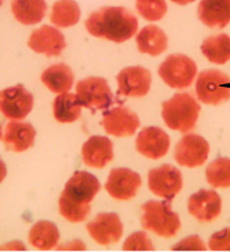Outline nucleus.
Segmentation results:
<instances>
[{
  "instance_id": "nucleus-1",
  "label": "nucleus",
  "mask_w": 230,
  "mask_h": 252,
  "mask_svg": "<svg viewBox=\"0 0 230 252\" xmlns=\"http://www.w3.org/2000/svg\"><path fill=\"white\" fill-rule=\"evenodd\" d=\"M100 181L92 173L78 171L67 181L59 200L60 214L70 222H82L90 215V203L100 191Z\"/></svg>"
},
{
  "instance_id": "nucleus-2",
  "label": "nucleus",
  "mask_w": 230,
  "mask_h": 252,
  "mask_svg": "<svg viewBox=\"0 0 230 252\" xmlns=\"http://www.w3.org/2000/svg\"><path fill=\"white\" fill-rule=\"evenodd\" d=\"M87 32L96 38L123 43L136 34L137 18L123 7H105L92 13L86 21Z\"/></svg>"
},
{
  "instance_id": "nucleus-3",
  "label": "nucleus",
  "mask_w": 230,
  "mask_h": 252,
  "mask_svg": "<svg viewBox=\"0 0 230 252\" xmlns=\"http://www.w3.org/2000/svg\"><path fill=\"white\" fill-rule=\"evenodd\" d=\"M200 106L189 94H176L162 105V117L167 127L181 133H188L196 127Z\"/></svg>"
},
{
  "instance_id": "nucleus-4",
  "label": "nucleus",
  "mask_w": 230,
  "mask_h": 252,
  "mask_svg": "<svg viewBox=\"0 0 230 252\" xmlns=\"http://www.w3.org/2000/svg\"><path fill=\"white\" fill-rule=\"evenodd\" d=\"M142 228L163 238H172L180 230L179 215L172 211L168 202L149 200L142 206Z\"/></svg>"
},
{
  "instance_id": "nucleus-5",
  "label": "nucleus",
  "mask_w": 230,
  "mask_h": 252,
  "mask_svg": "<svg viewBox=\"0 0 230 252\" xmlns=\"http://www.w3.org/2000/svg\"><path fill=\"white\" fill-rule=\"evenodd\" d=\"M196 92L203 104H223L230 98V78L219 70H204L198 75Z\"/></svg>"
},
{
  "instance_id": "nucleus-6",
  "label": "nucleus",
  "mask_w": 230,
  "mask_h": 252,
  "mask_svg": "<svg viewBox=\"0 0 230 252\" xmlns=\"http://www.w3.org/2000/svg\"><path fill=\"white\" fill-rule=\"evenodd\" d=\"M159 76L171 88L190 87L197 75V65L185 55H171L159 66Z\"/></svg>"
},
{
  "instance_id": "nucleus-7",
  "label": "nucleus",
  "mask_w": 230,
  "mask_h": 252,
  "mask_svg": "<svg viewBox=\"0 0 230 252\" xmlns=\"http://www.w3.org/2000/svg\"><path fill=\"white\" fill-rule=\"evenodd\" d=\"M76 97L80 105L90 110H107L113 105L114 96L103 78L90 76L76 84Z\"/></svg>"
},
{
  "instance_id": "nucleus-8",
  "label": "nucleus",
  "mask_w": 230,
  "mask_h": 252,
  "mask_svg": "<svg viewBox=\"0 0 230 252\" xmlns=\"http://www.w3.org/2000/svg\"><path fill=\"white\" fill-rule=\"evenodd\" d=\"M33 106L34 97L21 84L0 91V113L10 121L25 119Z\"/></svg>"
},
{
  "instance_id": "nucleus-9",
  "label": "nucleus",
  "mask_w": 230,
  "mask_h": 252,
  "mask_svg": "<svg viewBox=\"0 0 230 252\" xmlns=\"http://www.w3.org/2000/svg\"><path fill=\"white\" fill-rule=\"evenodd\" d=\"M148 183L151 193L167 200H172L181 190L182 176L176 167L163 164L150 169Z\"/></svg>"
},
{
  "instance_id": "nucleus-10",
  "label": "nucleus",
  "mask_w": 230,
  "mask_h": 252,
  "mask_svg": "<svg viewBox=\"0 0 230 252\" xmlns=\"http://www.w3.org/2000/svg\"><path fill=\"white\" fill-rule=\"evenodd\" d=\"M210 145L199 135L188 133L179 141L175 149V159L180 166L194 167L202 166L208 158Z\"/></svg>"
},
{
  "instance_id": "nucleus-11",
  "label": "nucleus",
  "mask_w": 230,
  "mask_h": 252,
  "mask_svg": "<svg viewBox=\"0 0 230 252\" xmlns=\"http://www.w3.org/2000/svg\"><path fill=\"white\" fill-rule=\"evenodd\" d=\"M141 187V177L138 173L128 168L111 169L105 189L114 199L130 200L137 194Z\"/></svg>"
},
{
  "instance_id": "nucleus-12",
  "label": "nucleus",
  "mask_w": 230,
  "mask_h": 252,
  "mask_svg": "<svg viewBox=\"0 0 230 252\" xmlns=\"http://www.w3.org/2000/svg\"><path fill=\"white\" fill-rule=\"evenodd\" d=\"M102 127L107 135L115 137H126L134 135V132L140 127V119L134 113L128 110L127 107H114L111 110L103 113Z\"/></svg>"
},
{
  "instance_id": "nucleus-13",
  "label": "nucleus",
  "mask_w": 230,
  "mask_h": 252,
  "mask_svg": "<svg viewBox=\"0 0 230 252\" xmlns=\"http://www.w3.org/2000/svg\"><path fill=\"white\" fill-rule=\"evenodd\" d=\"M119 94L127 97H144L149 94L151 74L141 66L126 67L118 75Z\"/></svg>"
},
{
  "instance_id": "nucleus-14",
  "label": "nucleus",
  "mask_w": 230,
  "mask_h": 252,
  "mask_svg": "<svg viewBox=\"0 0 230 252\" xmlns=\"http://www.w3.org/2000/svg\"><path fill=\"white\" fill-rule=\"evenodd\" d=\"M87 230L99 245L117 243L123 235V225L117 214H100L87 225Z\"/></svg>"
},
{
  "instance_id": "nucleus-15",
  "label": "nucleus",
  "mask_w": 230,
  "mask_h": 252,
  "mask_svg": "<svg viewBox=\"0 0 230 252\" xmlns=\"http://www.w3.org/2000/svg\"><path fill=\"white\" fill-rule=\"evenodd\" d=\"M188 211L200 222L213 221L221 212V198L213 190L200 189L188 200Z\"/></svg>"
},
{
  "instance_id": "nucleus-16",
  "label": "nucleus",
  "mask_w": 230,
  "mask_h": 252,
  "mask_svg": "<svg viewBox=\"0 0 230 252\" xmlns=\"http://www.w3.org/2000/svg\"><path fill=\"white\" fill-rule=\"evenodd\" d=\"M136 150L146 158H163L169 150L168 135L159 127L144 128L136 138Z\"/></svg>"
},
{
  "instance_id": "nucleus-17",
  "label": "nucleus",
  "mask_w": 230,
  "mask_h": 252,
  "mask_svg": "<svg viewBox=\"0 0 230 252\" xmlns=\"http://www.w3.org/2000/svg\"><path fill=\"white\" fill-rule=\"evenodd\" d=\"M29 47L36 53H43L48 57H56L61 55L66 47L65 36L57 29L44 25L30 35Z\"/></svg>"
},
{
  "instance_id": "nucleus-18",
  "label": "nucleus",
  "mask_w": 230,
  "mask_h": 252,
  "mask_svg": "<svg viewBox=\"0 0 230 252\" xmlns=\"http://www.w3.org/2000/svg\"><path fill=\"white\" fill-rule=\"evenodd\" d=\"M36 131L26 122L10 121L5 127L3 135V142L9 152L21 153L34 145Z\"/></svg>"
},
{
  "instance_id": "nucleus-19",
  "label": "nucleus",
  "mask_w": 230,
  "mask_h": 252,
  "mask_svg": "<svg viewBox=\"0 0 230 252\" xmlns=\"http://www.w3.org/2000/svg\"><path fill=\"white\" fill-rule=\"evenodd\" d=\"M82 156L88 167L103 168L114 158L113 142L103 136H92L83 145Z\"/></svg>"
},
{
  "instance_id": "nucleus-20",
  "label": "nucleus",
  "mask_w": 230,
  "mask_h": 252,
  "mask_svg": "<svg viewBox=\"0 0 230 252\" xmlns=\"http://www.w3.org/2000/svg\"><path fill=\"white\" fill-rule=\"evenodd\" d=\"M198 17L208 28L224 29L230 22V0H200Z\"/></svg>"
},
{
  "instance_id": "nucleus-21",
  "label": "nucleus",
  "mask_w": 230,
  "mask_h": 252,
  "mask_svg": "<svg viewBox=\"0 0 230 252\" xmlns=\"http://www.w3.org/2000/svg\"><path fill=\"white\" fill-rule=\"evenodd\" d=\"M137 48L141 53L159 56L168 47V39L164 32L158 26L150 25L141 30L136 36Z\"/></svg>"
},
{
  "instance_id": "nucleus-22",
  "label": "nucleus",
  "mask_w": 230,
  "mask_h": 252,
  "mask_svg": "<svg viewBox=\"0 0 230 252\" xmlns=\"http://www.w3.org/2000/svg\"><path fill=\"white\" fill-rule=\"evenodd\" d=\"M10 9L22 25H35L44 18L47 3L45 0H12Z\"/></svg>"
},
{
  "instance_id": "nucleus-23",
  "label": "nucleus",
  "mask_w": 230,
  "mask_h": 252,
  "mask_svg": "<svg viewBox=\"0 0 230 252\" xmlns=\"http://www.w3.org/2000/svg\"><path fill=\"white\" fill-rule=\"evenodd\" d=\"M41 82L53 94H66L74 84V74L69 66L59 63L44 70L41 74Z\"/></svg>"
},
{
  "instance_id": "nucleus-24",
  "label": "nucleus",
  "mask_w": 230,
  "mask_h": 252,
  "mask_svg": "<svg viewBox=\"0 0 230 252\" xmlns=\"http://www.w3.org/2000/svg\"><path fill=\"white\" fill-rule=\"evenodd\" d=\"M60 239V231L51 221H38L29 233V242L35 249L48 251L55 249Z\"/></svg>"
},
{
  "instance_id": "nucleus-25",
  "label": "nucleus",
  "mask_w": 230,
  "mask_h": 252,
  "mask_svg": "<svg viewBox=\"0 0 230 252\" xmlns=\"http://www.w3.org/2000/svg\"><path fill=\"white\" fill-rule=\"evenodd\" d=\"M202 53L210 63L224 65L230 60V38L227 34L213 35L204 39L202 47Z\"/></svg>"
},
{
  "instance_id": "nucleus-26",
  "label": "nucleus",
  "mask_w": 230,
  "mask_h": 252,
  "mask_svg": "<svg viewBox=\"0 0 230 252\" xmlns=\"http://www.w3.org/2000/svg\"><path fill=\"white\" fill-rule=\"evenodd\" d=\"M82 114V105L76 94H61L53 101V115L60 123H72L78 121Z\"/></svg>"
},
{
  "instance_id": "nucleus-27",
  "label": "nucleus",
  "mask_w": 230,
  "mask_h": 252,
  "mask_svg": "<svg viewBox=\"0 0 230 252\" xmlns=\"http://www.w3.org/2000/svg\"><path fill=\"white\" fill-rule=\"evenodd\" d=\"M79 18V5L74 0H59L52 7L51 22L59 28L74 26L78 24Z\"/></svg>"
},
{
  "instance_id": "nucleus-28",
  "label": "nucleus",
  "mask_w": 230,
  "mask_h": 252,
  "mask_svg": "<svg viewBox=\"0 0 230 252\" xmlns=\"http://www.w3.org/2000/svg\"><path fill=\"white\" fill-rule=\"evenodd\" d=\"M206 179L213 188H230V159L217 158L206 169Z\"/></svg>"
},
{
  "instance_id": "nucleus-29",
  "label": "nucleus",
  "mask_w": 230,
  "mask_h": 252,
  "mask_svg": "<svg viewBox=\"0 0 230 252\" xmlns=\"http://www.w3.org/2000/svg\"><path fill=\"white\" fill-rule=\"evenodd\" d=\"M136 8L148 21H159L167 13L165 0H136Z\"/></svg>"
},
{
  "instance_id": "nucleus-30",
  "label": "nucleus",
  "mask_w": 230,
  "mask_h": 252,
  "mask_svg": "<svg viewBox=\"0 0 230 252\" xmlns=\"http://www.w3.org/2000/svg\"><path fill=\"white\" fill-rule=\"evenodd\" d=\"M124 251H153L154 246L144 231H137L130 235L123 245Z\"/></svg>"
},
{
  "instance_id": "nucleus-31",
  "label": "nucleus",
  "mask_w": 230,
  "mask_h": 252,
  "mask_svg": "<svg viewBox=\"0 0 230 252\" xmlns=\"http://www.w3.org/2000/svg\"><path fill=\"white\" fill-rule=\"evenodd\" d=\"M208 247L212 251H230V229L215 233L208 242Z\"/></svg>"
},
{
  "instance_id": "nucleus-32",
  "label": "nucleus",
  "mask_w": 230,
  "mask_h": 252,
  "mask_svg": "<svg viewBox=\"0 0 230 252\" xmlns=\"http://www.w3.org/2000/svg\"><path fill=\"white\" fill-rule=\"evenodd\" d=\"M173 251H206V246L198 235H192L182 239L177 245L172 247Z\"/></svg>"
},
{
  "instance_id": "nucleus-33",
  "label": "nucleus",
  "mask_w": 230,
  "mask_h": 252,
  "mask_svg": "<svg viewBox=\"0 0 230 252\" xmlns=\"http://www.w3.org/2000/svg\"><path fill=\"white\" fill-rule=\"evenodd\" d=\"M57 250H60V251H64V250H79V251H83V250H86V246L83 245L80 241H75L69 243V245L60 246Z\"/></svg>"
},
{
  "instance_id": "nucleus-34",
  "label": "nucleus",
  "mask_w": 230,
  "mask_h": 252,
  "mask_svg": "<svg viewBox=\"0 0 230 252\" xmlns=\"http://www.w3.org/2000/svg\"><path fill=\"white\" fill-rule=\"evenodd\" d=\"M7 176V167L4 164V162L0 159V184L4 180V177Z\"/></svg>"
},
{
  "instance_id": "nucleus-35",
  "label": "nucleus",
  "mask_w": 230,
  "mask_h": 252,
  "mask_svg": "<svg viewBox=\"0 0 230 252\" xmlns=\"http://www.w3.org/2000/svg\"><path fill=\"white\" fill-rule=\"evenodd\" d=\"M173 3L176 4H180V5H186V4H189V3H193L194 0H172Z\"/></svg>"
},
{
  "instance_id": "nucleus-36",
  "label": "nucleus",
  "mask_w": 230,
  "mask_h": 252,
  "mask_svg": "<svg viewBox=\"0 0 230 252\" xmlns=\"http://www.w3.org/2000/svg\"><path fill=\"white\" fill-rule=\"evenodd\" d=\"M1 135H3V132H1V125H0V138H1Z\"/></svg>"
},
{
  "instance_id": "nucleus-37",
  "label": "nucleus",
  "mask_w": 230,
  "mask_h": 252,
  "mask_svg": "<svg viewBox=\"0 0 230 252\" xmlns=\"http://www.w3.org/2000/svg\"><path fill=\"white\" fill-rule=\"evenodd\" d=\"M3 1H4V0H0V5H1V4H3Z\"/></svg>"
}]
</instances>
